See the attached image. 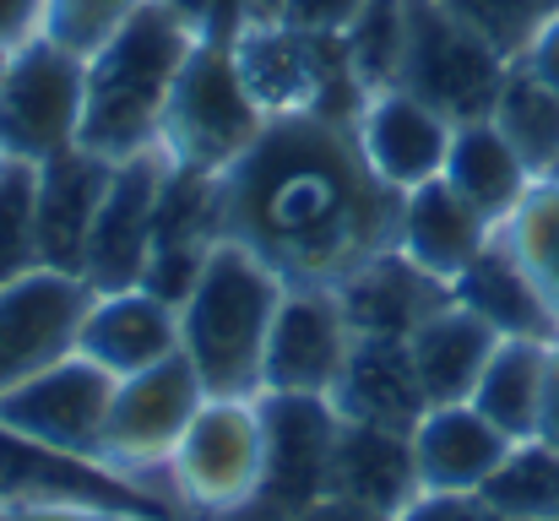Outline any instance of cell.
<instances>
[{
  "label": "cell",
  "mask_w": 559,
  "mask_h": 521,
  "mask_svg": "<svg viewBox=\"0 0 559 521\" xmlns=\"http://www.w3.org/2000/svg\"><path fill=\"white\" fill-rule=\"evenodd\" d=\"M402 190L370 169L359 131L316 115H277L223 174V234L250 245L288 283H343L396 250Z\"/></svg>",
  "instance_id": "cell-1"
},
{
  "label": "cell",
  "mask_w": 559,
  "mask_h": 521,
  "mask_svg": "<svg viewBox=\"0 0 559 521\" xmlns=\"http://www.w3.org/2000/svg\"><path fill=\"white\" fill-rule=\"evenodd\" d=\"M190 49H195V33L164 0H147L131 22H120L87 55L82 147L115 164L158 147V126H164L169 93L186 71Z\"/></svg>",
  "instance_id": "cell-2"
},
{
  "label": "cell",
  "mask_w": 559,
  "mask_h": 521,
  "mask_svg": "<svg viewBox=\"0 0 559 521\" xmlns=\"http://www.w3.org/2000/svg\"><path fill=\"white\" fill-rule=\"evenodd\" d=\"M288 277L272 272L250 245L223 239L180 305V353L195 364L206 396H261L266 338Z\"/></svg>",
  "instance_id": "cell-3"
},
{
  "label": "cell",
  "mask_w": 559,
  "mask_h": 521,
  "mask_svg": "<svg viewBox=\"0 0 559 521\" xmlns=\"http://www.w3.org/2000/svg\"><path fill=\"white\" fill-rule=\"evenodd\" d=\"M234 60H239L245 87L266 109V120H277V115H316V120L359 126V115L370 104L365 82L354 76L343 33L294 27V22L239 27L234 33Z\"/></svg>",
  "instance_id": "cell-4"
},
{
  "label": "cell",
  "mask_w": 559,
  "mask_h": 521,
  "mask_svg": "<svg viewBox=\"0 0 559 521\" xmlns=\"http://www.w3.org/2000/svg\"><path fill=\"white\" fill-rule=\"evenodd\" d=\"M261 131H266V109L239 76L234 38H195L158 126V153L180 169L228 174L255 147Z\"/></svg>",
  "instance_id": "cell-5"
},
{
  "label": "cell",
  "mask_w": 559,
  "mask_h": 521,
  "mask_svg": "<svg viewBox=\"0 0 559 521\" xmlns=\"http://www.w3.org/2000/svg\"><path fill=\"white\" fill-rule=\"evenodd\" d=\"M87 109V55L38 33L33 44L5 55L0 71V158L49 164L55 153L82 142Z\"/></svg>",
  "instance_id": "cell-6"
},
{
  "label": "cell",
  "mask_w": 559,
  "mask_h": 521,
  "mask_svg": "<svg viewBox=\"0 0 559 521\" xmlns=\"http://www.w3.org/2000/svg\"><path fill=\"white\" fill-rule=\"evenodd\" d=\"M511 60L495 55L467 22H456L440 0H407V49H402V76L413 98L440 109L451 126L489 120L500 82Z\"/></svg>",
  "instance_id": "cell-7"
},
{
  "label": "cell",
  "mask_w": 559,
  "mask_h": 521,
  "mask_svg": "<svg viewBox=\"0 0 559 521\" xmlns=\"http://www.w3.org/2000/svg\"><path fill=\"white\" fill-rule=\"evenodd\" d=\"M0 506H93L142 521H180V500L158 495L98 457H71L0 424Z\"/></svg>",
  "instance_id": "cell-8"
},
{
  "label": "cell",
  "mask_w": 559,
  "mask_h": 521,
  "mask_svg": "<svg viewBox=\"0 0 559 521\" xmlns=\"http://www.w3.org/2000/svg\"><path fill=\"white\" fill-rule=\"evenodd\" d=\"M261 495L255 506L272 521L299 517L305 506L332 495V457L343 435V413L316 391H261Z\"/></svg>",
  "instance_id": "cell-9"
},
{
  "label": "cell",
  "mask_w": 559,
  "mask_h": 521,
  "mask_svg": "<svg viewBox=\"0 0 559 521\" xmlns=\"http://www.w3.org/2000/svg\"><path fill=\"white\" fill-rule=\"evenodd\" d=\"M261 407L255 396H206L169 462V478L190 511L228 517L261 495Z\"/></svg>",
  "instance_id": "cell-10"
},
{
  "label": "cell",
  "mask_w": 559,
  "mask_h": 521,
  "mask_svg": "<svg viewBox=\"0 0 559 521\" xmlns=\"http://www.w3.org/2000/svg\"><path fill=\"white\" fill-rule=\"evenodd\" d=\"M201 402H206V386L186 353H175L153 369L120 375L115 402H109V424H104V462L131 473V478L169 473Z\"/></svg>",
  "instance_id": "cell-11"
},
{
  "label": "cell",
  "mask_w": 559,
  "mask_h": 521,
  "mask_svg": "<svg viewBox=\"0 0 559 521\" xmlns=\"http://www.w3.org/2000/svg\"><path fill=\"white\" fill-rule=\"evenodd\" d=\"M109 402H115V375L104 364H93L87 353H66L60 364L27 375L22 386H11L0 396V424L27 440H44L55 451L104 462Z\"/></svg>",
  "instance_id": "cell-12"
},
{
  "label": "cell",
  "mask_w": 559,
  "mask_h": 521,
  "mask_svg": "<svg viewBox=\"0 0 559 521\" xmlns=\"http://www.w3.org/2000/svg\"><path fill=\"white\" fill-rule=\"evenodd\" d=\"M93 288L76 272L33 267L27 277L0 288V396L27 375L76 353Z\"/></svg>",
  "instance_id": "cell-13"
},
{
  "label": "cell",
  "mask_w": 559,
  "mask_h": 521,
  "mask_svg": "<svg viewBox=\"0 0 559 521\" xmlns=\"http://www.w3.org/2000/svg\"><path fill=\"white\" fill-rule=\"evenodd\" d=\"M169 158L158 147L120 158L109 174L104 206L93 217L87 250H82V283L93 294H115V288H136L153 256V223H158V190H164Z\"/></svg>",
  "instance_id": "cell-14"
},
{
  "label": "cell",
  "mask_w": 559,
  "mask_h": 521,
  "mask_svg": "<svg viewBox=\"0 0 559 521\" xmlns=\"http://www.w3.org/2000/svg\"><path fill=\"white\" fill-rule=\"evenodd\" d=\"M354 353V327L332 283H288L272 338H266V369L261 391H316L332 396L343 364Z\"/></svg>",
  "instance_id": "cell-15"
},
{
  "label": "cell",
  "mask_w": 559,
  "mask_h": 521,
  "mask_svg": "<svg viewBox=\"0 0 559 521\" xmlns=\"http://www.w3.org/2000/svg\"><path fill=\"white\" fill-rule=\"evenodd\" d=\"M223 239H228L223 234V174L169 164L164 190H158V223H153V256H147L142 288H153L158 299L180 310Z\"/></svg>",
  "instance_id": "cell-16"
},
{
  "label": "cell",
  "mask_w": 559,
  "mask_h": 521,
  "mask_svg": "<svg viewBox=\"0 0 559 521\" xmlns=\"http://www.w3.org/2000/svg\"><path fill=\"white\" fill-rule=\"evenodd\" d=\"M109 174H115V158H104L82 142L33 169V217H38V261L44 267L82 277V250H87L93 217L104 206Z\"/></svg>",
  "instance_id": "cell-17"
},
{
  "label": "cell",
  "mask_w": 559,
  "mask_h": 521,
  "mask_svg": "<svg viewBox=\"0 0 559 521\" xmlns=\"http://www.w3.org/2000/svg\"><path fill=\"white\" fill-rule=\"evenodd\" d=\"M354 131H359L370 169L391 190H413L424 179H440L456 126L440 109H429L424 98H413L407 87H385V93H370Z\"/></svg>",
  "instance_id": "cell-18"
},
{
  "label": "cell",
  "mask_w": 559,
  "mask_h": 521,
  "mask_svg": "<svg viewBox=\"0 0 559 521\" xmlns=\"http://www.w3.org/2000/svg\"><path fill=\"white\" fill-rule=\"evenodd\" d=\"M76 353L104 364L115 380L136 375V369H153V364L180 353V310L169 299H158L153 288H142V283L115 288V294H93Z\"/></svg>",
  "instance_id": "cell-19"
},
{
  "label": "cell",
  "mask_w": 559,
  "mask_h": 521,
  "mask_svg": "<svg viewBox=\"0 0 559 521\" xmlns=\"http://www.w3.org/2000/svg\"><path fill=\"white\" fill-rule=\"evenodd\" d=\"M511 435L495 429L473 402H435L413 424V462L424 495H478L489 473L506 462Z\"/></svg>",
  "instance_id": "cell-20"
},
{
  "label": "cell",
  "mask_w": 559,
  "mask_h": 521,
  "mask_svg": "<svg viewBox=\"0 0 559 521\" xmlns=\"http://www.w3.org/2000/svg\"><path fill=\"white\" fill-rule=\"evenodd\" d=\"M337 299L348 310L354 338H413L456 294H451V283H440L435 272H424L402 250H385L337 283Z\"/></svg>",
  "instance_id": "cell-21"
},
{
  "label": "cell",
  "mask_w": 559,
  "mask_h": 521,
  "mask_svg": "<svg viewBox=\"0 0 559 521\" xmlns=\"http://www.w3.org/2000/svg\"><path fill=\"white\" fill-rule=\"evenodd\" d=\"M495 239V223L445 179H424L402 190V217H396V250L435 272L440 283H456L473 256Z\"/></svg>",
  "instance_id": "cell-22"
},
{
  "label": "cell",
  "mask_w": 559,
  "mask_h": 521,
  "mask_svg": "<svg viewBox=\"0 0 559 521\" xmlns=\"http://www.w3.org/2000/svg\"><path fill=\"white\" fill-rule=\"evenodd\" d=\"M332 407L354 424H385L413 435V424L429 413V396L413 369L407 338H354V353L332 386Z\"/></svg>",
  "instance_id": "cell-23"
},
{
  "label": "cell",
  "mask_w": 559,
  "mask_h": 521,
  "mask_svg": "<svg viewBox=\"0 0 559 521\" xmlns=\"http://www.w3.org/2000/svg\"><path fill=\"white\" fill-rule=\"evenodd\" d=\"M332 495L396 521L424 495V478H418V462H413V435L343 418L337 457H332Z\"/></svg>",
  "instance_id": "cell-24"
},
{
  "label": "cell",
  "mask_w": 559,
  "mask_h": 521,
  "mask_svg": "<svg viewBox=\"0 0 559 521\" xmlns=\"http://www.w3.org/2000/svg\"><path fill=\"white\" fill-rule=\"evenodd\" d=\"M456 305H467L478 321H489L500 338H527V343H559V321L549 299L538 294L533 272L511 250V239L495 228V239L473 256V267L451 283Z\"/></svg>",
  "instance_id": "cell-25"
},
{
  "label": "cell",
  "mask_w": 559,
  "mask_h": 521,
  "mask_svg": "<svg viewBox=\"0 0 559 521\" xmlns=\"http://www.w3.org/2000/svg\"><path fill=\"white\" fill-rule=\"evenodd\" d=\"M440 179L451 190H462L495 228L527 201V190L538 185V174L527 169V158L506 142V131L495 120H467L451 131V153Z\"/></svg>",
  "instance_id": "cell-26"
},
{
  "label": "cell",
  "mask_w": 559,
  "mask_h": 521,
  "mask_svg": "<svg viewBox=\"0 0 559 521\" xmlns=\"http://www.w3.org/2000/svg\"><path fill=\"white\" fill-rule=\"evenodd\" d=\"M413 369H418V380H424V396H429V407L435 402H467L473 396V386H478V375H484V364H489V353L500 347V332L489 327V321H478L467 305H445L440 316H429L413 338Z\"/></svg>",
  "instance_id": "cell-27"
},
{
  "label": "cell",
  "mask_w": 559,
  "mask_h": 521,
  "mask_svg": "<svg viewBox=\"0 0 559 521\" xmlns=\"http://www.w3.org/2000/svg\"><path fill=\"white\" fill-rule=\"evenodd\" d=\"M549 347L555 343H527V338H500L489 353L478 386H473V407L506 429L511 440H533L544 424V391H549Z\"/></svg>",
  "instance_id": "cell-28"
},
{
  "label": "cell",
  "mask_w": 559,
  "mask_h": 521,
  "mask_svg": "<svg viewBox=\"0 0 559 521\" xmlns=\"http://www.w3.org/2000/svg\"><path fill=\"white\" fill-rule=\"evenodd\" d=\"M500 131H506V142L527 158V169L544 174L555 169L559 158V93L555 87H544L522 60H511V71H506V82H500V98H495V115H489Z\"/></svg>",
  "instance_id": "cell-29"
},
{
  "label": "cell",
  "mask_w": 559,
  "mask_h": 521,
  "mask_svg": "<svg viewBox=\"0 0 559 521\" xmlns=\"http://www.w3.org/2000/svg\"><path fill=\"white\" fill-rule=\"evenodd\" d=\"M478 495L511 521H559V446L544 435L511 440L506 462L489 473Z\"/></svg>",
  "instance_id": "cell-30"
},
{
  "label": "cell",
  "mask_w": 559,
  "mask_h": 521,
  "mask_svg": "<svg viewBox=\"0 0 559 521\" xmlns=\"http://www.w3.org/2000/svg\"><path fill=\"white\" fill-rule=\"evenodd\" d=\"M354 76L365 93H385L402 76V49H407V0H365L348 27H343Z\"/></svg>",
  "instance_id": "cell-31"
},
{
  "label": "cell",
  "mask_w": 559,
  "mask_h": 521,
  "mask_svg": "<svg viewBox=\"0 0 559 521\" xmlns=\"http://www.w3.org/2000/svg\"><path fill=\"white\" fill-rule=\"evenodd\" d=\"M500 234L511 239V250L522 256V267L533 272L538 294L549 299V310L559 321V185L538 179L527 190V201L500 223Z\"/></svg>",
  "instance_id": "cell-32"
},
{
  "label": "cell",
  "mask_w": 559,
  "mask_h": 521,
  "mask_svg": "<svg viewBox=\"0 0 559 521\" xmlns=\"http://www.w3.org/2000/svg\"><path fill=\"white\" fill-rule=\"evenodd\" d=\"M38 261V217H33V164H0V288L27 277Z\"/></svg>",
  "instance_id": "cell-33"
},
{
  "label": "cell",
  "mask_w": 559,
  "mask_h": 521,
  "mask_svg": "<svg viewBox=\"0 0 559 521\" xmlns=\"http://www.w3.org/2000/svg\"><path fill=\"white\" fill-rule=\"evenodd\" d=\"M456 22H467L495 55L522 60V49L533 44V33L549 16V0H440Z\"/></svg>",
  "instance_id": "cell-34"
},
{
  "label": "cell",
  "mask_w": 559,
  "mask_h": 521,
  "mask_svg": "<svg viewBox=\"0 0 559 521\" xmlns=\"http://www.w3.org/2000/svg\"><path fill=\"white\" fill-rule=\"evenodd\" d=\"M142 5L147 0H49V27L44 33L60 38V44H71V49H82V55H93Z\"/></svg>",
  "instance_id": "cell-35"
},
{
  "label": "cell",
  "mask_w": 559,
  "mask_h": 521,
  "mask_svg": "<svg viewBox=\"0 0 559 521\" xmlns=\"http://www.w3.org/2000/svg\"><path fill=\"white\" fill-rule=\"evenodd\" d=\"M396 521H511L484 495H418Z\"/></svg>",
  "instance_id": "cell-36"
},
{
  "label": "cell",
  "mask_w": 559,
  "mask_h": 521,
  "mask_svg": "<svg viewBox=\"0 0 559 521\" xmlns=\"http://www.w3.org/2000/svg\"><path fill=\"white\" fill-rule=\"evenodd\" d=\"M195 38H234L239 33V0H164Z\"/></svg>",
  "instance_id": "cell-37"
},
{
  "label": "cell",
  "mask_w": 559,
  "mask_h": 521,
  "mask_svg": "<svg viewBox=\"0 0 559 521\" xmlns=\"http://www.w3.org/2000/svg\"><path fill=\"white\" fill-rule=\"evenodd\" d=\"M49 27V0H0V49H22Z\"/></svg>",
  "instance_id": "cell-38"
},
{
  "label": "cell",
  "mask_w": 559,
  "mask_h": 521,
  "mask_svg": "<svg viewBox=\"0 0 559 521\" xmlns=\"http://www.w3.org/2000/svg\"><path fill=\"white\" fill-rule=\"evenodd\" d=\"M522 66H527L544 87H555L559 93V11L544 16V27L533 33V44L522 49Z\"/></svg>",
  "instance_id": "cell-39"
},
{
  "label": "cell",
  "mask_w": 559,
  "mask_h": 521,
  "mask_svg": "<svg viewBox=\"0 0 559 521\" xmlns=\"http://www.w3.org/2000/svg\"><path fill=\"white\" fill-rule=\"evenodd\" d=\"M365 0H288V22L294 27H321V33H343L348 16L359 11Z\"/></svg>",
  "instance_id": "cell-40"
},
{
  "label": "cell",
  "mask_w": 559,
  "mask_h": 521,
  "mask_svg": "<svg viewBox=\"0 0 559 521\" xmlns=\"http://www.w3.org/2000/svg\"><path fill=\"white\" fill-rule=\"evenodd\" d=\"M0 521H142V517L93 511V506H0Z\"/></svg>",
  "instance_id": "cell-41"
},
{
  "label": "cell",
  "mask_w": 559,
  "mask_h": 521,
  "mask_svg": "<svg viewBox=\"0 0 559 521\" xmlns=\"http://www.w3.org/2000/svg\"><path fill=\"white\" fill-rule=\"evenodd\" d=\"M288 521H391V517H380V511H365V506H354V500H337V495H326V500L305 506L299 517H288Z\"/></svg>",
  "instance_id": "cell-42"
},
{
  "label": "cell",
  "mask_w": 559,
  "mask_h": 521,
  "mask_svg": "<svg viewBox=\"0 0 559 521\" xmlns=\"http://www.w3.org/2000/svg\"><path fill=\"white\" fill-rule=\"evenodd\" d=\"M538 435L559 446V343L549 347V391H544V424H538Z\"/></svg>",
  "instance_id": "cell-43"
},
{
  "label": "cell",
  "mask_w": 559,
  "mask_h": 521,
  "mask_svg": "<svg viewBox=\"0 0 559 521\" xmlns=\"http://www.w3.org/2000/svg\"><path fill=\"white\" fill-rule=\"evenodd\" d=\"M288 22V0H239V27H277Z\"/></svg>",
  "instance_id": "cell-44"
},
{
  "label": "cell",
  "mask_w": 559,
  "mask_h": 521,
  "mask_svg": "<svg viewBox=\"0 0 559 521\" xmlns=\"http://www.w3.org/2000/svg\"><path fill=\"white\" fill-rule=\"evenodd\" d=\"M544 179H549V185H559V158H555V169H549V174H544Z\"/></svg>",
  "instance_id": "cell-45"
},
{
  "label": "cell",
  "mask_w": 559,
  "mask_h": 521,
  "mask_svg": "<svg viewBox=\"0 0 559 521\" xmlns=\"http://www.w3.org/2000/svg\"><path fill=\"white\" fill-rule=\"evenodd\" d=\"M5 55H11V49H0V71H5Z\"/></svg>",
  "instance_id": "cell-46"
},
{
  "label": "cell",
  "mask_w": 559,
  "mask_h": 521,
  "mask_svg": "<svg viewBox=\"0 0 559 521\" xmlns=\"http://www.w3.org/2000/svg\"><path fill=\"white\" fill-rule=\"evenodd\" d=\"M549 11H559V0H549Z\"/></svg>",
  "instance_id": "cell-47"
},
{
  "label": "cell",
  "mask_w": 559,
  "mask_h": 521,
  "mask_svg": "<svg viewBox=\"0 0 559 521\" xmlns=\"http://www.w3.org/2000/svg\"><path fill=\"white\" fill-rule=\"evenodd\" d=\"M0 164H5V158H0Z\"/></svg>",
  "instance_id": "cell-48"
}]
</instances>
